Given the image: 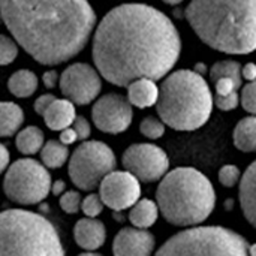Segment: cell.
I'll use <instances>...</instances> for the list:
<instances>
[{
    "label": "cell",
    "mask_w": 256,
    "mask_h": 256,
    "mask_svg": "<svg viewBox=\"0 0 256 256\" xmlns=\"http://www.w3.org/2000/svg\"><path fill=\"white\" fill-rule=\"evenodd\" d=\"M234 146L243 153H256V116L242 118L232 134Z\"/></svg>",
    "instance_id": "obj_22"
},
{
    "label": "cell",
    "mask_w": 256,
    "mask_h": 256,
    "mask_svg": "<svg viewBox=\"0 0 256 256\" xmlns=\"http://www.w3.org/2000/svg\"><path fill=\"white\" fill-rule=\"evenodd\" d=\"M128 100L136 108H150L158 104L160 96V86L152 78H138L128 87Z\"/></svg>",
    "instance_id": "obj_18"
},
{
    "label": "cell",
    "mask_w": 256,
    "mask_h": 256,
    "mask_svg": "<svg viewBox=\"0 0 256 256\" xmlns=\"http://www.w3.org/2000/svg\"><path fill=\"white\" fill-rule=\"evenodd\" d=\"M51 186L48 168L32 158L12 162L3 178L4 195L18 206H39L51 194Z\"/></svg>",
    "instance_id": "obj_8"
},
{
    "label": "cell",
    "mask_w": 256,
    "mask_h": 256,
    "mask_svg": "<svg viewBox=\"0 0 256 256\" xmlns=\"http://www.w3.org/2000/svg\"><path fill=\"white\" fill-rule=\"evenodd\" d=\"M180 54L177 27L162 10L144 3L112 8L93 34V63L102 78L117 87H128L138 78L168 76Z\"/></svg>",
    "instance_id": "obj_1"
},
{
    "label": "cell",
    "mask_w": 256,
    "mask_h": 256,
    "mask_svg": "<svg viewBox=\"0 0 256 256\" xmlns=\"http://www.w3.org/2000/svg\"><path fill=\"white\" fill-rule=\"evenodd\" d=\"M42 82L46 88H54L60 82V75L57 74V70H46L42 75Z\"/></svg>",
    "instance_id": "obj_34"
},
{
    "label": "cell",
    "mask_w": 256,
    "mask_h": 256,
    "mask_svg": "<svg viewBox=\"0 0 256 256\" xmlns=\"http://www.w3.org/2000/svg\"><path fill=\"white\" fill-rule=\"evenodd\" d=\"M208 74H210V80L213 84L222 76H231L236 80H243L242 66L238 62H234V60H222V62L214 63L212 66V69L208 70Z\"/></svg>",
    "instance_id": "obj_25"
},
{
    "label": "cell",
    "mask_w": 256,
    "mask_h": 256,
    "mask_svg": "<svg viewBox=\"0 0 256 256\" xmlns=\"http://www.w3.org/2000/svg\"><path fill=\"white\" fill-rule=\"evenodd\" d=\"M238 198L246 220L256 230V160L243 172L238 188Z\"/></svg>",
    "instance_id": "obj_16"
},
{
    "label": "cell",
    "mask_w": 256,
    "mask_h": 256,
    "mask_svg": "<svg viewBox=\"0 0 256 256\" xmlns=\"http://www.w3.org/2000/svg\"><path fill=\"white\" fill-rule=\"evenodd\" d=\"M213 106L210 86L198 72L180 69L164 78L156 108L168 128L180 132L196 130L208 122Z\"/></svg>",
    "instance_id": "obj_5"
},
{
    "label": "cell",
    "mask_w": 256,
    "mask_h": 256,
    "mask_svg": "<svg viewBox=\"0 0 256 256\" xmlns=\"http://www.w3.org/2000/svg\"><path fill=\"white\" fill-rule=\"evenodd\" d=\"M219 183L224 186V188H234L237 186L240 182H242V171L237 165H232V164H228V165H224L220 170H219Z\"/></svg>",
    "instance_id": "obj_29"
},
{
    "label": "cell",
    "mask_w": 256,
    "mask_h": 256,
    "mask_svg": "<svg viewBox=\"0 0 256 256\" xmlns=\"http://www.w3.org/2000/svg\"><path fill=\"white\" fill-rule=\"evenodd\" d=\"M117 159L112 148L102 141H82L70 154L68 174L70 182L84 192L100 186L102 180L116 171Z\"/></svg>",
    "instance_id": "obj_9"
},
{
    "label": "cell",
    "mask_w": 256,
    "mask_h": 256,
    "mask_svg": "<svg viewBox=\"0 0 256 256\" xmlns=\"http://www.w3.org/2000/svg\"><path fill=\"white\" fill-rule=\"evenodd\" d=\"M39 208H40V210H42L44 213H46V212H50V206H46V204H42V202L39 204Z\"/></svg>",
    "instance_id": "obj_44"
},
{
    "label": "cell",
    "mask_w": 256,
    "mask_h": 256,
    "mask_svg": "<svg viewBox=\"0 0 256 256\" xmlns=\"http://www.w3.org/2000/svg\"><path fill=\"white\" fill-rule=\"evenodd\" d=\"M174 15L176 16H182V10L180 9H174Z\"/></svg>",
    "instance_id": "obj_45"
},
{
    "label": "cell",
    "mask_w": 256,
    "mask_h": 256,
    "mask_svg": "<svg viewBox=\"0 0 256 256\" xmlns=\"http://www.w3.org/2000/svg\"><path fill=\"white\" fill-rule=\"evenodd\" d=\"M165 129H166V124L160 118H156L153 116L146 117L140 123V132L146 138H148V140H159V138H162L165 135Z\"/></svg>",
    "instance_id": "obj_26"
},
{
    "label": "cell",
    "mask_w": 256,
    "mask_h": 256,
    "mask_svg": "<svg viewBox=\"0 0 256 256\" xmlns=\"http://www.w3.org/2000/svg\"><path fill=\"white\" fill-rule=\"evenodd\" d=\"M194 70L204 76V75L207 74V66H206L204 63H196V66H195V69H194Z\"/></svg>",
    "instance_id": "obj_39"
},
{
    "label": "cell",
    "mask_w": 256,
    "mask_h": 256,
    "mask_svg": "<svg viewBox=\"0 0 256 256\" xmlns=\"http://www.w3.org/2000/svg\"><path fill=\"white\" fill-rule=\"evenodd\" d=\"M66 192V183L63 180H56L51 186V194L54 196H62Z\"/></svg>",
    "instance_id": "obj_38"
},
{
    "label": "cell",
    "mask_w": 256,
    "mask_h": 256,
    "mask_svg": "<svg viewBox=\"0 0 256 256\" xmlns=\"http://www.w3.org/2000/svg\"><path fill=\"white\" fill-rule=\"evenodd\" d=\"M216 200L208 177L190 166L168 171L156 189L162 218L180 228H194L206 222L216 207Z\"/></svg>",
    "instance_id": "obj_4"
},
{
    "label": "cell",
    "mask_w": 256,
    "mask_h": 256,
    "mask_svg": "<svg viewBox=\"0 0 256 256\" xmlns=\"http://www.w3.org/2000/svg\"><path fill=\"white\" fill-rule=\"evenodd\" d=\"M24 123V111L20 105L14 102H2L0 104V136L9 138L21 130Z\"/></svg>",
    "instance_id": "obj_20"
},
{
    "label": "cell",
    "mask_w": 256,
    "mask_h": 256,
    "mask_svg": "<svg viewBox=\"0 0 256 256\" xmlns=\"http://www.w3.org/2000/svg\"><path fill=\"white\" fill-rule=\"evenodd\" d=\"M70 159L69 146L63 144L60 140H50L40 150V162L48 170H58Z\"/></svg>",
    "instance_id": "obj_24"
},
{
    "label": "cell",
    "mask_w": 256,
    "mask_h": 256,
    "mask_svg": "<svg viewBox=\"0 0 256 256\" xmlns=\"http://www.w3.org/2000/svg\"><path fill=\"white\" fill-rule=\"evenodd\" d=\"M82 200L84 198L81 196V194L78 190H66L60 196L58 206L66 214H76L78 212H81Z\"/></svg>",
    "instance_id": "obj_28"
},
{
    "label": "cell",
    "mask_w": 256,
    "mask_h": 256,
    "mask_svg": "<svg viewBox=\"0 0 256 256\" xmlns=\"http://www.w3.org/2000/svg\"><path fill=\"white\" fill-rule=\"evenodd\" d=\"M159 206L156 201L148 200V198H141L130 210H129V220L132 226L141 228V230H148L152 228L159 218Z\"/></svg>",
    "instance_id": "obj_19"
},
{
    "label": "cell",
    "mask_w": 256,
    "mask_h": 256,
    "mask_svg": "<svg viewBox=\"0 0 256 256\" xmlns=\"http://www.w3.org/2000/svg\"><path fill=\"white\" fill-rule=\"evenodd\" d=\"M242 74H243V80H246L248 82L255 81L256 80V64L255 63H246L242 68Z\"/></svg>",
    "instance_id": "obj_36"
},
{
    "label": "cell",
    "mask_w": 256,
    "mask_h": 256,
    "mask_svg": "<svg viewBox=\"0 0 256 256\" xmlns=\"http://www.w3.org/2000/svg\"><path fill=\"white\" fill-rule=\"evenodd\" d=\"M99 195L108 208L123 212L132 208L141 200V182L126 170H116L102 180Z\"/></svg>",
    "instance_id": "obj_13"
},
{
    "label": "cell",
    "mask_w": 256,
    "mask_h": 256,
    "mask_svg": "<svg viewBox=\"0 0 256 256\" xmlns=\"http://www.w3.org/2000/svg\"><path fill=\"white\" fill-rule=\"evenodd\" d=\"M0 170L3 171V172H6V170L10 166V160H9V150H8V147L4 146V144H2L0 146Z\"/></svg>",
    "instance_id": "obj_37"
},
{
    "label": "cell",
    "mask_w": 256,
    "mask_h": 256,
    "mask_svg": "<svg viewBox=\"0 0 256 256\" xmlns=\"http://www.w3.org/2000/svg\"><path fill=\"white\" fill-rule=\"evenodd\" d=\"M132 118V104L128 100V98H123L117 93H108L98 98L92 106V120L104 134H123L129 129Z\"/></svg>",
    "instance_id": "obj_12"
},
{
    "label": "cell",
    "mask_w": 256,
    "mask_h": 256,
    "mask_svg": "<svg viewBox=\"0 0 256 256\" xmlns=\"http://www.w3.org/2000/svg\"><path fill=\"white\" fill-rule=\"evenodd\" d=\"M2 256H64L56 226L44 216L9 208L0 218Z\"/></svg>",
    "instance_id": "obj_6"
},
{
    "label": "cell",
    "mask_w": 256,
    "mask_h": 256,
    "mask_svg": "<svg viewBox=\"0 0 256 256\" xmlns=\"http://www.w3.org/2000/svg\"><path fill=\"white\" fill-rule=\"evenodd\" d=\"M249 255L256 256V243H254V244H250V246H249Z\"/></svg>",
    "instance_id": "obj_42"
},
{
    "label": "cell",
    "mask_w": 256,
    "mask_h": 256,
    "mask_svg": "<svg viewBox=\"0 0 256 256\" xmlns=\"http://www.w3.org/2000/svg\"><path fill=\"white\" fill-rule=\"evenodd\" d=\"M78 256H104V255H100V254H98V252H84V254H80Z\"/></svg>",
    "instance_id": "obj_43"
},
{
    "label": "cell",
    "mask_w": 256,
    "mask_h": 256,
    "mask_svg": "<svg viewBox=\"0 0 256 256\" xmlns=\"http://www.w3.org/2000/svg\"><path fill=\"white\" fill-rule=\"evenodd\" d=\"M105 202L102 201L99 194H88L87 196H84L82 200V206H81V212L87 216V218H98L100 216V213L104 212Z\"/></svg>",
    "instance_id": "obj_30"
},
{
    "label": "cell",
    "mask_w": 256,
    "mask_h": 256,
    "mask_svg": "<svg viewBox=\"0 0 256 256\" xmlns=\"http://www.w3.org/2000/svg\"><path fill=\"white\" fill-rule=\"evenodd\" d=\"M122 165L141 183H154L168 174L170 158L165 150L154 144L136 142L124 150Z\"/></svg>",
    "instance_id": "obj_10"
},
{
    "label": "cell",
    "mask_w": 256,
    "mask_h": 256,
    "mask_svg": "<svg viewBox=\"0 0 256 256\" xmlns=\"http://www.w3.org/2000/svg\"><path fill=\"white\" fill-rule=\"evenodd\" d=\"M0 10L10 36L44 66L78 56L98 27L88 0H0Z\"/></svg>",
    "instance_id": "obj_2"
},
{
    "label": "cell",
    "mask_w": 256,
    "mask_h": 256,
    "mask_svg": "<svg viewBox=\"0 0 256 256\" xmlns=\"http://www.w3.org/2000/svg\"><path fill=\"white\" fill-rule=\"evenodd\" d=\"M184 16L196 36L219 52L256 51V0H192Z\"/></svg>",
    "instance_id": "obj_3"
},
{
    "label": "cell",
    "mask_w": 256,
    "mask_h": 256,
    "mask_svg": "<svg viewBox=\"0 0 256 256\" xmlns=\"http://www.w3.org/2000/svg\"><path fill=\"white\" fill-rule=\"evenodd\" d=\"M74 238L78 248L87 252H96L105 244L106 228L98 218H82L74 226Z\"/></svg>",
    "instance_id": "obj_15"
},
{
    "label": "cell",
    "mask_w": 256,
    "mask_h": 256,
    "mask_svg": "<svg viewBox=\"0 0 256 256\" xmlns=\"http://www.w3.org/2000/svg\"><path fill=\"white\" fill-rule=\"evenodd\" d=\"M60 141L63 144H66V146H70V144H74V142H76L80 140H78V135H76L75 129L70 126V128H68V129L60 132Z\"/></svg>",
    "instance_id": "obj_35"
},
{
    "label": "cell",
    "mask_w": 256,
    "mask_h": 256,
    "mask_svg": "<svg viewBox=\"0 0 256 256\" xmlns=\"http://www.w3.org/2000/svg\"><path fill=\"white\" fill-rule=\"evenodd\" d=\"M249 243L225 226H194L170 237L154 256H250Z\"/></svg>",
    "instance_id": "obj_7"
},
{
    "label": "cell",
    "mask_w": 256,
    "mask_h": 256,
    "mask_svg": "<svg viewBox=\"0 0 256 256\" xmlns=\"http://www.w3.org/2000/svg\"><path fill=\"white\" fill-rule=\"evenodd\" d=\"M20 45L14 38H9L8 34H2L0 38V64L8 66L10 64L16 56H18Z\"/></svg>",
    "instance_id": "obj_27"
},
{
    "label": "cell",
    "mask_w": 256,
    "mask_h": 256,
    "mask_svg": "<svg viewBox=\"0 0 256 256\" xmlns=\"http://www.w3.org/2000/svg\"><path fill=\"white\" fill-rule=\"evenodd\" d=\"M240 98H242L243 110L248 111L252 116H256V80L244 84L242 87Z\"/></svg>",
    "instance_id": "obj_31"
},
{
    "label": "cell",
    "mask_w": 256,
    "mask_h": 256,
    "mask_svg": "<svg viewBox=\"0 0 256 256\" xmlns=\"http://www.w3.org/2000/svg\"><path fill=\"white\" fill-rule=\"evenodd\" d=\"M16 150L24 156H33L40 153L45 146V135L38 126H27L21 129L15 136Z\"/></svg>",
    "instance_id": "obj_23"
},
{
    "label": "cell",
    "mask_w": 256,
    "mask_h": 256,
    "mask_svg": "<svg viewBox=\"0 0 256 256\" xmlns=\"http://www.w3.org/2000/svg\"><path fill=\"white\" fill-rule=\"evenodd\" d=\"M42 117L48 129L54 132H62L70 128L76 118L75 104L66 98L56 99Z\"/></svg>",
    "instance_id": "obj_17"
},
{
    "label": "cell",
    "mask_w": 256,
    "mask_h": 256,
    "mask_svg": "<svg viewBox=\"0 0 256 256\" xmlns=\"http://www.w3.org/2000/svg\"><path fill=\"white\" fill-rule=\"evenodd\" d=\"M100 72L87 63H72L60 75V92L75 105H88L102 90Z\"/></svg>",
    "instance_id": "obj_11"
},
{
    "label": "cell",
    "mask_w": 256,
    "mask_h": 256,
    "mask_svg": "<svg viewBox=\"0 0 256 256\" xmlns=\"http://www.w3.org/2000/svg\"><path fill=\"white\" fill-rule=\"evenodd\" d=\"M56 99H57V98H56L54 94H51V93L39 96V98L34 100V104H33V110H34V112H36V114H39V116H44V114H45V111L51 106V104H52Z\"/></svg>",
    "instance_id": "obj_33"
},
{
    "label": "cell",
    "mask_w": 256,
    "mask_h": 256,
    "mask_svg": "<svg viewBox=\"0 0 256 256\" xmlns=\"http://www.w3.org/2000/svg\"><path fill=\"white\" fill-rule=\"evenodd\" d=\"M156 248L154 236L148 230L135 226L123 228L112 242L114 256H152Z\"/></svg>",
    "instance_id": "obj_14"
},
{
    "label": "cell",
    "mask_w": 256,
    "mask_h": 256,
    "mask_svg": "<svg viewBox=\"0 0 256 256\" xmlns=\"http://www.w3.org/2000/svg\"><path fill=\"white\" fill-rule=\"evenodd\" d=\"M72 128L75 129V132H76L80 141H87V138H88L90 134H92V126H90L88 120H87L86 117H82V116H76V118H75Z\"/></svg>",
    "instance_id": "obj_32"
},
{
    "label": "cell",
    "mask_w": 256,
    "mask_h": 256,
    "mask_svg": "<svg viewBox=\"0 0 256 256\" xmlns=\"http://www.w3.org/2000/svg\"><path fill=\"white\" fill-rule=\"evenodd\" d=\"M232 208H234V201H232V200H226V201H225V210L231 212Z\"/></svg>",
    "instance_id": "obj_40"
},
{
    "label": "cell",
    "mask_w": 256,
    "mask_h": 256,
    "mask_svg": "<svg viewBox=\"0 0 256 256\" xmlns=\"http://www.w3.org/2000/svg\"><path fill=\"white\" fill-rule=\"evenodd\" d=\"M39 80L36 74L30 69H20L14 72L8 80V90L15 98L24 99L33 96V93L38 90Z\"/></svg>",
    "instance_id": "obj_21"
},
{
    "label": "cell",
    "mask_w": 256,
    "mask_h": 256,
    "mask_svg": "<svg viewBox=\"0 0 256 256\" xmlns=\"http://www.w3.org/2000/svg\"><path fill=\"white\" fill-rule=\"evenodd\" d=\"M164 3H166V4H171V6H177V4H180L183 0H162Z\"/></svg>",
    "instance_id": "obj_41"
}]
</instances>
